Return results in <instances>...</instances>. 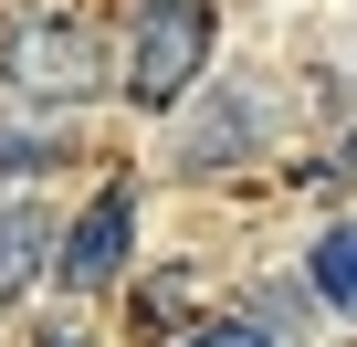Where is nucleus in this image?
Listing matches in <instances>:
<instances>
[{"label": "nucleus", "instance_id": "3", "mask_svg": "<svg viewBox=\"0 0 357 347\" xmlns=\"http://www.w3.org/2000/svg\"><path fill=\"white\" fill-rule=\"evenodd\" d=\"M126 242H137V200H126V179H105V190L84 200V221L63 232V253H53V263H63V284H84V295H95V284H116V274H126Z\"/></svg>", "mask_w": 357, "mask_h": 347}, {"label": "nucleus", "instance_id": "7", "mask_svg": "<svg viewBox=\"0 0 357 347\" xmlns=\"http://www.w3.org/2000/svg\"><path fill=\"white\" fill-rule=\"evenodd\" d=\"M53 347H84V337H53Z\"/></svg>", "mask_w": 357, "mask_h": 347}, {"label": "nucleus", "instance_id": "8", "mask_svg": "<svg viewBox=\"0 0 357 347\" xmlns=\"http://www.w3.org/2000/svg\"><path fill=\"white\" fill-rule=\"evenodd\" d=\"M347 168H357V147H347Z\"/></svg>", "mask_w": 357, "mask_h": 347}, {"label": "nucleus", "instance_id": "1", "mask_svg": "<svg viewBox=\"0 0 357 347\" xmlns=\"http://www.w3.org/2000/svg\"><path fill=\"white\" fill-rule=\"evenodd\" d=\"M211 64V0H147L126 32V95L137 105H178Z\"/></svg>", "mask_w": 357, "mask_h": 347}, {"label": "nucleus", "instance_id": "6", "mask_svg": "<svg viewBox=\"0 0 357 347\" xmlns=\"http://www.w3.org/2000/svg\"><path fill=\"white\" fill-rule=\"evenodd\" d=\"M178 347H273V337H263V326H190Z\"/></svg>", "mask_w": 357, "mask_h": 347}, {"label": "nucleus", "instance_id": "5", "mask_svg": "<svg viewBox=\"0 0 357 347\" xmlns=\"http://www.w3.org/2000/svg\"><path fill=\"white\" fill-rule=\"evenodd\" d=\"M315 295H336V305H357V221L315 242Z\"/></svg>", "mask_w": 357, "mask_h": 347}, {"label": "nucleus", "instance_id": "2", "mask_svg": "<svg viewBox=\"0 0 357 347\" xmlns=\"http://www.w3.org/2000/svg\"><path fill=\"white\" fill-rule=\"evenodd\" d=\"M0 64H11L22 95H95V84H105V64H95V43H84L74 22H22Z\"/></svg>", "mask_w": 357, "mask_h": 347}, {"label": "nucleus", "instance_id": "4", "mask_svg": "<svg viewBox=\"0 0 357 347\" xmlns=\"http://www.w3.org/2000/svg\"><path fill=\"white\" fill-rule=\"evenodd\" d=\"M43 253H63V242H53V221H43L32 200H22V211H0V295H22V284L43 274Z\"/></svg>", "mask_w": 357, "mask_h": 347}]
</instances>
